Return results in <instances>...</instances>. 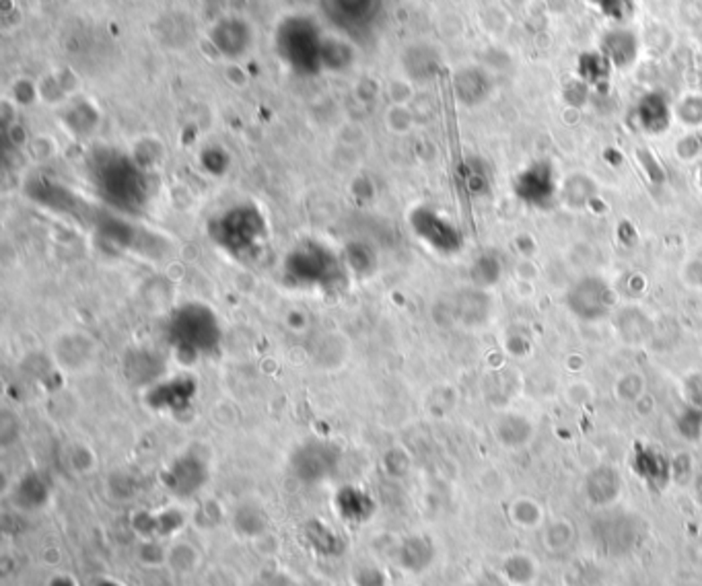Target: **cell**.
Returning a JSON list of instances; mask_svg holds the SVG:
<instances>
[{
    "mask_svg": "<svg viewBox=\"0 0 702 586\" xmlns=\"http://www.w3.org/2000/svg\"><path fill=\"white\" fill-rule=\"evenodd\" d=\"M676 152H678V157L682 159V160H694L697 157H700V152H702L700 138L697 134L684 136L682 141H678Z\"/></svg>",
    "mask_w": 702,
    "mask_h": 586,
    "instance_id": "obj_36",
    "label": "cell"
},
{
    "mask_svg": "<svg viewBox=\"0 0 702 586\" xmlns=\"http://www.w3.org/2000/svg\"><path fill=\"white\" fill-rule=\"evenodd\" d=\"M614 305V292L600 276H585L567 292V306L575 317L583 321H600Z\"/></svg>",
    "mask_w": 702,
    "mask_h": 586,
    "instance_id": "obj_6",
    "label": "cell"
},
{
    "mask_svg": "<svg viewBox=\"0 0 702 586\" xmlns=\"http://www.w3.org/2000/svg\"><path fill=\"white\" fill-rule=\"evenodd\" d=\"M698 62H700V65H702V50L698 52Z\"/></svg>",
    "mask_w": 702,
    "mask_h": 586,
    "instance_id": "obj_41",
    "label": "cell"
},
{
    "mask_svg": "<svg viewBox=\"0 0 702 586\" xmlns=\"http://www.w3.org/2000/svg\"><path fill=\"white\" fill-rule=\"evenodd\" d=\"M454 90L462 106L478 108L484 101H489L492 93V79L481 66H464L454 76Z\"/></svg>",
    "mask_w": 702,
    "mask_h": 586,
    "instance_id": "obj_13",
    "label": "cell"
},
{
    "mask_svg": "<svg viewBox=\"0 0 702 586\" xmlns=\"http://www.w3.org/2000/svg\"><path fill=\"white\" fill-rule=\"evenodd\" d=\"M342 452L328 441H308L299 444L290 455V470L303 484H322L338 471Z\"/></svg>",
    "mask_w": 702,
    "mask_h": 586,
    "instance_id": "obj_5",
    "label": "cell"
},
{
    "mask_svg": "<svg viewBox=\"0 0 702 586\" xmlns=\"http://www.w3.org/2000/svg\"><path fill=\"white\" fill-rule=\"evenodd\" d=\"M95 184L103 198L120 211H136L144 200L141 176L130 160L122 157H114L97 165Z\"/></svg>",
    "mask_w": 702,
    "mask_h": 586,
    "instance_id": "obj_4",
    "label": "cell"
},
{
    "mask_svg": "<svg viewBox=\"0 0 702 586\" xmlns=\"http://www.w3.org/2000/svg\"><path fill=\"white\" fill-rule=\"evenodd\" d=\"M645 379L641 373H627L616 381V395L622 401H635L643 395Z\"/></svg>",
    "mask_w": 702,
    "mask_h": 586,
    "instance_id": "obj_31",
    "label": "cell"
},
{
    "mask_svg": "<svg viewBox=\"0 0 702 586\" xmlns=\"http://www.w3.org/2000/svg\"><path fill=\"white\" fill-rule=\"evenodd\" d=\"M336 511L346 522L360 525L367 522L375 513V502L363 487L346 486L336 494Z\"/></svg>",
    "mask_w": 702,
    "mask_h": 586,
    "instance_id": "obj_16",
    "label": "cell"
},
{
    "mask_svg": "<svg viewBox=\"0 0 702 586\" xmlns=\"http://www.w3.org/2000/svg\"><path fill=\"white\" fill-rule=\"evenodd\" d=\"M673 117V109L670 108V101L665 99L662 93H647L638 99L635 108V122L643 132H647L651 136H659L670 128Z\"/></svg>",
    "mask_w": 702,
    "mask_h": 586,
    "instance_id": "obj_15",
    "label": "cell"
},
{
    "mask_svg": "<svg viewBox=\"0 0 702 586\" xmlns=\"http://www.w3.org/2000/svg\"><path fill=\"white\" fill-rule=\"evenodd\" d=\"M698 181H700V187H702V167H700V171H698Z\"/></svg>",
    "mask_w": 702,
    "mask_h": 586,
    "instance_id": "obj_40",
    "label": "cell"
},
{
    "mask_svg": "<svg viewBox=\"0 0 702 586\" xmlns=\"http://www.w3.org/2000/svg\"><path fill=\"white\" fill-rule=\"evenodd\" d=\"M410 227L420 241L439 254L449 255L462 247V235L457 233V228L430 208H416L410 214Z\"/></svg>",
    "mask_w": 702,
    "mask_h": 586,
    "instance_id": "obj_9",
    "label": "cell"
},
{
    "mask_svg": "<svg viewBox=\"0 0 702 586\" xmlns=\"http://www.w3.org/2000/svg\"><path fill=\"white\" fill-rule=\"evenodd\" d=\"M342 260L349 271L360 278H369L375 274V270H377V255H375V251L371 249L369 243H363V241L349 243V246L344 247Z\"/></svg>",
    "mask_w": 702,
    "mask_h": 586,
    "instance_id": "obj_24",
    "label": "cell"
},
{
    "mask_svg": "<svg viewBox=\"0 0 702 586\" xmlns=\"http://www.w3.org/2000/svg\"><path fill=\"white\" fill-rule=\"evenodd\" d=\"M673 117L686 125V128L697 130L702 125V95L688 93L673 106Z\"/></svg>",
    "mask_w": 702,
    "mask_h": 586,
    "instance_id": "obj_29",
    "label": "cell"
},
{
    "mask_svg": "<svg viewBox=\"0 0 702 586\" xmlns=\"http://www.w3.org/2000/svg\"><path fill=\"white\" fill-rule=\"evenodd\" d=\"M560 198L571 211H583L597 198V184L585 173H573L562 181Z\"/></svg>",
    "mask_w": 702,
    "mask_h": 586,
    "instance_id": "obj_20",
    "label": "cell"
},
{
    "mask_svg": "<svg viewBox=\"0 0 702 586\" xmlns=\"http://www.w3.org/2000/svg\"><path fill=\"white\" fill-rule=\"evenodd\" d=\"M196 381L190 376H173V379L159 381L157 385L149 387L147 391V406L157 411H184L192 406L194 397H196Z\"/></svg>",
    "mask_w": 702,
    "mask_h": 586,
    "instance_id": "obj_11",
    "label": "cell"
},
{
    "mask_svg": "<svg viewBox=\"0 0 702 586\" xmlns=\"http://www.w3.org/2000/svg\"><path fill=\"white\" fill-rule=\"evenodd\" d=\"M208 471L206 461L196 452H184L165 467L161 473V484L169 494L178 498H192L206 486Z\"/></svg>",
    "mask_w": 702,
    "mask_h": 586,
    "instance_id": "obj_7",
    "label": "cell"
},
{
    "mask_svg": "<svg viewBox=\"0 0 702 586\" xmlns=\"http://www.w3.org/2000/svg\"><path fill=\"white\" fill-rule=\"evenodd\" d=\"M610 71H611V65L600 50L583 54L579 58V65H576L579 81L585 82L587 87L589 85L597 87V85H602V82H608Z\"/></svg>",
    "mask_w": 702,
    "mask_h": 586,
    "instance_id": "obj_26",
    "label": "cell"
},
{
    "mask_svg": "<svg viewBox=\"0 0 702 586\" xmlns=\"http://www.w3.org/2000/svg\"><path fill=\"white\" fill-rule=\"evenodd\" d=\"M622 490V479L620 473L611 470V467H597L587 476L585 481V494L587 498L597 506H608L620 496Z\"/></svg>",
    "mask_w": 702,
    "mask_h": 586,
    "instance_id": "obj_17",
    "label": "cell"
},
{
    "mask_svg": "<svg viewBox=\"0 0 702 586\" xmlns=\"http://www.w3.org/2000/svg\"><path fill=\"white\" fill-rule=\"evenodd\" d=\"M635 467L641 473V478L653 481V484H663L667 476H670V465H667L662 455L653 451H645L641 455H637Z\"/></svg>",
    "mask_w": 702,
    "mask_h": 586,
    "instance_id": "obj_28",
    "label": "cell"
},
{
    "mask_svg": "<svg viewBox=\"0 0 702 586\" xmlns=\"http://www.w3.org/2000/svg\"><path fill=\"white\" fill-rule=\"evenodd\" d=\"M433 546L425 537H410L400 546L398 551V562L400 566L408 572H420L429 568V564L433 562Z\"/></svg>",
    "mask_w": 702,
    "mask_h": 586,
    "instance_id": "obj_22",
    "label": "cell"
},
{
    "mask_svg": "<svg viewBox=\"0 0 702 586\" xmlns=\"http://www.w3.org/2000/svg\"><path fill=\"white\" fill-rule=\"evenodd\" d=\"M616 330L627 344L638 346L651 338L653 321L638 306H627L616 315Z\"/></svg>",
    "mask_w": 702,
    "mask_h": 586,
    "instance_id": "obj_19",
    "label": "cell"
},
{
    "mask_svg": "<svg viewBox=\"0 0 702 586\" xmlns=\"http://www.w3.org/2000/svg\"><path fill=\"white\" fill-rule=\"evenodd\" d=\"M497 438L505 446H524L532 438V424L524 416H503L495 427Z\"/></svg>",
    "mask_w": 702,
    "mask_h": 586,
    "instance_id": "obj_25",
    "label": "cell"
},
{
    "mask_svg": "<svg viewBox=\"0 0 702 586\" xmlns=\"http://www.w3.org/2000/svg\"><path fill=\"white\" fill-rule=\"evenodd\" d=\"M455 317L468 327H478L489 321L490 298L481 289H465L455 298Z\"/></svg>",
    "mask_w": 702,
    "mask_h": 586,
    "instance_id": "obj_18",
    "label": "cell"
},
{
    "mask_svg": "<svg viewBox=\"0 0 702 586\" xmlns=\"http://www.w3.org/2000/svg\"><path fill=\"white\" fill-rule=\"evenodd\" d=\"M354 584L357 586H386V574L373 566H363L354 572Z\"/></svg>",
    "mask_w": 702,
    "mask_h": 586,
    "instance_id": "obj_37",
    "label": "cell"
},
{
    "mask_svg": "<svg viewBox=\"0 0 702 586\" xmlns=\"http://www.w3.org/2000/svg\"><path fill=\"white\" fill-rule=\"evenodd\" d=\"M680 432L686 438H698L702 435V411L700 408H688L680 416Z\"/></svg>",
    "mask_w": 702,
    "mask_h": 586,
    "instance_id": "obj_33",
    "label": "cell"
},
{
    "mask_svg": "<svg viewBox=\"0 0 702 586\" xmlns=\"http://www.w3.org/2000/svg\"><path fill=\"white\" fill-rule=\"evenodd\" d=\"M50 500V486L39 473H27L15 486V504L23 511H39Z\"/></svg>",
    "mask_w": 702,
    "mask_h": 586,
    "instance_id": "obj_21",
    "label": "cell"
},
{
    "mask_svg": "<svg viewBox=\"0 0 702 586\" xmlns=\"http://www.w3.org/2000/svg\"><path fill=\"white\" fill-rule=\"evenodd\" d=\"M516 195L525 204L536 208H548L556 198L559 185H556L554 167L548 160H536L516 177L513 184Z\"/></svg>",
    "mask_w": 702,
    "mask_h": 586,
    "instance_id": "obj_10",
    "label": "cell"
},
{
    "mask_svg": "<svg viewBox=\"0 0 702 586\" xmlns=\"http://www.w3.org/2000/svg\"><path fill=\"white\" fill-rule=\"evenodd\" d=\"M308 539H309L311 546L316 547V551H319V554H324V556L340 554V549H342V541H340V537L334 533L330 527H325L324 522H319V521H311L308 525Z\"/></svg>",
    "mask_w": 702,
    "mask_h": 586,
    "instance_id": "obj_27",
    "label": "cell"
},
{
    "mask_svg": "<svg viewBox=\"0 0 702 586\" xmlns=\"http://www.w3.org/2000/svg\"><path fill=\"white\" fill-rule=\"evenodd\" d=\"M165 362L149 348H130L124 356V376L134 387H152L161 381Z\"/></svg>",
    "mask_w": 702,
    "mask_h": 586,
    "instance_id": "obj_12",
    "label": "cell"
},
{
    "mask_svg": "<svg viewBox=\"0 0 702 586\" xmlns=\"http://www.w3.org/2000/svg\"><path fill=\"white\" fill-rule=\"evenodd\" d=\"M600 52L606 56L611 68L627 71L638 58V38L628 27H616L603 33Z\"/></svg>",
    "mask_w": 702,
    "mask_h": 586,
    "instance_id": "obj_14",
    "label": "cell"
},
{
    "mask_svg": "<svg viewBox=\"0 0 702 586\" xmlns=\"http://www.w3.org/2000/svg\"><path fill=\"white\" fill-rule=\"evenodd\" d=\"M282 278L299 290L336 292L349 282V268L330 247L309 239L297 243L284 257Z\"/></svg>",
    "mask_w": 702,
    "mask_h": 586,
    "instance_id": "obj_1",
    "label": "cell"
},
{
    "mask_svg": "<svg viewBox=\"0 0 702 586\" xmlns=\"http://www.w3.org/2000/svg\"><path fill=\"white\" fill-rule=\"evenodd\" d=\"M603 15L614 21H627L635 11V0H594Z\"/></svg>",
    "mask_w": 702,
    "mask_h": 586,
    "instance_id": "obj_32",
    "label": "cell"
},
{
    "mask_svg": "<svg viewBox=\"0 0 702 586\" xmlns=\"http://www.w3.org/2000/svg\"><path fill=\"white\" fill-rule=\"evenodd\" d=\"M50 586H74V582H73V578L58 576V578H54V581L50 582Z\"/></svg>",
    "mask_w": 702,
    "mask_h": 586,
    "instance_id": "obj_39",
    "label": "cell"
},
{
    "mask_svg": "<svg viewBox=\"0 0 702 586\" xmlns=\"http://www.w3.org/2000/svg\"><path fill=\"white\" fill-rule=\"evenodd\" d=\"M513 516L516 521L521 522V525L532 527L540 521V506L532 500H519L516 506H513Z\"/></svg>",
    "mask_w": 702,
    "mask_h": 586,
    "instance_id": "obj_34",
    "label": "cell"
},
{
    "mask_svg": "<svg viewBox=\"0 0 702 586\" xmlns=\"http://www.w3.org/2000/svg\"><path fill=\"white\" fill-rule=\"evenodd\" d=\"M565 99L568 101V106L579 108L587 101V85L583 81H575L565 90Z\"/></svg>",
    "mask_w": 702,
    "mask_h": 586,
    "instance_id": "obj_38",
    "label": "cell"
},
{
    "mask_svg": "<svg viewBox=\"0 0 702 586\" xmlns=\"http://www.w3.org/2000/svg\"><path fill=\"white\" fill-rule=\"evenodd\" d=\"M387 122L394 132L404 134V132L412 128V114H410L404 106H394L387 114Z\"/></svg>",
    "mask_w": 702,
    "mask_h": 586,
    "instance_id": "obj_35",
    "label": "cell"
},
{
    "mask_svg": "<svg viewBox=\"0 0 702 586\" xmlns=\"http://www.w3.org/2000/svg\"><path fill=\"white\" fill-rule=\"evenodd\" d=\"M211 241L235 260H249L266 243L268 225L256 206L239 204L212 216L208 222Z\"/></svg>",
    "mask_w": 702,
    "mask_h": 586,
    "instance_id": "obj_3",
    "label": "cell"
},
{
    "mask_svg": "<svg viewBox=\"0 0 702 586\" xmlns=\"http://www.w3.org/2000/svg\"><path fill=\"white\" fill-rule=\"evenodd\" d=\"M500 274H503V263H500L495 254H482L472 266V276H474L476 286L481 289H489L498 282Z\"/></svg>",
    "mask_w": 702,
    "mask_h": 586,
    "instance_id": "obj_30",
    "label": "cell"
},
{
    "mask_svg": "<svg viewBox=\"0 0 702 586\" xmlns=\"http://www.w3.org/2000/svg\"><path fill=\"white\" fill-rule=\"evenodd\" d=\"M167 340L178 358L198 360L212 356L221 346V323L217 313L204 303H186L171 313Z\"/></svg>",
    "mask_w": 702,
    "mask_h": 586,
    "instance_id": "obj_2",
    "label": "cell"
},
{
    "mask_svg": "<svg viewBox=\"0 0 702 586\" xmlns=\"http://www.w3.org/2000/svg\"><path fill=\"white\" fill-rule=\"evenodd\" d=\"M233 527L241 537H258L268 527V514L256 502H243L233 513Z\"/></svg>",
    "mask_w": 702,
    "mask_h": 586,
    "instance_id": "obj_23",
    "label": "cell"
},
{
    "mask_svg": "<svg viewBox=\"0 0 702 586\" xmlns=\"http://www.w3.org/2000/svg\"><path fill=\"white\" fill-rule=\"evenodd\" d=\"M100 346L82 330H66L52 341L54 362L65 373H81L93 366Z\"/></svg>",
    "mask_w": 702,
    "mask_h": 586,
    "instance_id": "obj_8",
    "label": "cell"
}]
</instances>
